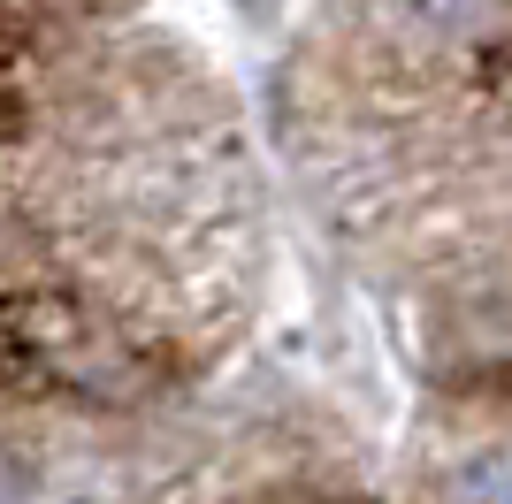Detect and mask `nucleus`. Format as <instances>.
Here are the masks:
<instances>
[{
  "label": "nucleus",
  "instance_id": "obj_1",
  "mask_svg": "<svg viewBox=\"0 0 512 504\" xmlns=\"http://www.w3.org/2000/svg\"><path fill=\"white\" fill-rule=\"evenodd\" d=\"M451 504H512V451H474L451 474Z\"/></svg>",
  "mask_w": 512,
  "mask_h": 504
}]
</instances>
